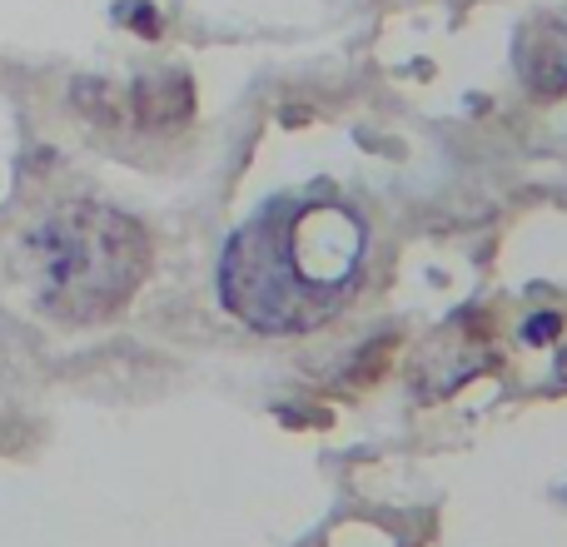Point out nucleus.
Wrapping results in <instances>:
<instances>
[{
    "instance_id": "obj_1",
    "label": "nucleus",
    "mask_w": 567,
    "mask_h": 547,
    "mask_svg": "<svg viewBox=\"0 0 567 547\" xmlns=\"http://www.w3.org/2000/svg\"><path fill=\"white\" fill-rule=\"evenodd\" d=\"M363 274V225L339 199H275L219 259V299L259 333H309L349 303Z\"/></svg>"
},
{
    "instance_id": "obj_2",
    "label": "nucleus",
    "mask_w": 567,
    "mask_h": 547,
    "mask_svg": "<svg viewBox=\"0 0 567 547\" xmlns=\"http://www.w3.org/2000/svg\"><path fill=\"white\" fill-rule=\"evenodd\" d=\"M35 303L65 323L110 319L150 274V239L130 215L105 205H65L25 239Z\"/></svg>"
},
{
    "instance_id": "obj_3",
    "label": "nucleus",
    "mask_w": 567,
    "mask_h": 547,
    "mask_svg": "<svg viewBox=\"0 0 567 547\" xmlns=\"http://www.w3.org/2000/svg\"><path fill=\"white\" fill-rule=\"evenodd\" d=\"M518 75L538 95L567 90V20H533L518 35Z\"/></svg>"
},
{
    "instance_id": "obj_4",
    "label": "nucleus",
    "mask_w": 567,
    "mask_h": 547,
    "mask_svg": "<svg viewBox=\"0 0 567 547\" xmlns=\"http://www.w3.org/2000/svg\"><path fill=\"white\" fill-rule=\"evenodd\" d=\"M130 95V120L145 130H175L195 115V85L185 70H155V75L135 80Z\"/></svg>"
},
{
    "instance_id": "obj_5",
    "label": "nucleus",
    "mask_w": 567,
    "mask_h": 547,
    "mask_svg": "<svg viewBox=\"0 0 567 547\" xmlns=\"http://www.w3.org/2000/svg\"><path fill=\"white\" fill-rule=\"evenodd\" d=\"M75 105L85 110V115L105 120V125H120V120H130V95L115 85H105V80H80L75 85Z\"/></svg>"
},
{
    "instance_id": "obj_6",
    "label": "nucleus",
    "mask_w": 567,
    "mask_h": 547,
    "mask_svg": "<svg viewBox=\"0 0 567 547\" xmlns=\"http://www.w3.org/2000/svg\"><path fill=\"white\" fill-rule=\"evenodd\" d=\"M115 16L125 20L135 35H145V40H155L159 35V10L155 6H145V0H125V6H115Z\"/></svg>"
},
{
    "instance_id": "obj_7",
    "label": "nucleus",
    "mask_w": 567,
    "mask_h": 547,
    "mask_svg": "<svg viewBox=\"0 0 567 547\" xmlns=\"http://www.w3.org/2000/svg\"><path fill=\"white\" fill-rule=\"evenodd\" d=\"M548 333H558V319H553V313H543V319H533L528 329H523V339H528V343H548Z\"/></svg>"
}]
</instances>
